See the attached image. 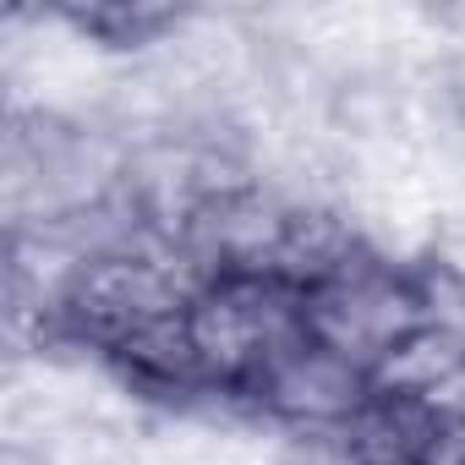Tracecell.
<instances>
[{"mask_svg": "<svg viewBox=\"0 0 465 465\" xmlns=\"http://www.w3.org/2000/svg\"><path fill=\"white\" fill-rule=\"evenodd\" d=\"M192 345L203 361V378L213 394L242 400L252 383L296 351L307 329V291L280 280V274H213L192 296Z\"/></svg>", "mask_w": 465, "mask_h": 465, "instance_id": "1", "label": "cell"}, {"mask_svg": "<svg viewBox=\"0 0 465 465\" xmlns=\"http://www.w3.org/2000/svg\"><path fill=\"white\" fill-rule=\"evenodd\" d=\"M427 323H438V307H432L427 285L411 269H400L394 258L372 252V247H356L318 285H307V329H312V340L351 356L372 378Z\"/></svg>", "mask_w": 465, "mask_h": 465, "instance_id": "2", "label": "cell"}, {"mask_svg": "<svg viewBox=\"0 0 465 465\" xmlns=\"http://www.w3.org/2000/svg\"><path fill=\"white\" fill-rule=\"evenodd\" d=\"M378 383L367 367H356L351 356L329 351L323 340H302L296 351H285L247 394L252 411L296 427V432H345L367 405H372Z\"/></svg>", "mask_w": 465, "mask_h": 465, "instance_id": "3", "label": "cell"}]
</instances>
